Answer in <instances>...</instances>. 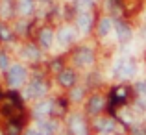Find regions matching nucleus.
<instances>
[{
  "instance_id": "2eb2a0df",
  "label": "nucleus",
  "mask_w": 146,
  "mask_h": 135,
  "mask_svg": "<svg viewBox=\"0 0 146 135\" xmlns=\"http://www.w3.org/2000/svg\"><path fill=\"white\" fill-rule=\"evenodd\" d=\"M32 9V0H22V11H30Z\"/></svg>"
},
{
  "instance_id": "dca6fc26",
  "label": "nucleus",
  "mask_w": 146,
  "mask_h": 135,
  "mask_svg": "<svg viewBox=\"0 0 146 135\" xmlns=\"http://www.w3.org/2000/svg\"><path fill=\"white\" fill-rule=\"evenodd\" d=\"M6 61H7V57L6 56H4V54H0V68H4V67H6Z\"/></svg>"
},
{
  "instance_id": "423d86ee",
  "label": "nucleus",
  "mask_w": 146,
  "mask_h": 135,
  "mask_svg": "<svg viewBox=\"0 0 146 135\" xmlns=\"http://www.w3.org/2000/svg\"><path fill=\"white\" fill-rule=\"evenodd\" d=\"M115 28L118 30V32H117V35L120 37V41H126V39H129V30L126 28L124 24H117Z\"/></svg>"
},
{
  "instance_id": "4468645a",
  "label": "nucleus",
  "mask_w": 146,
  "mask_h": 135,
  "mask_svg": "<svg viewBox=\"0 0 146 135\" xmlns=\"http://www.w3.org/2000/svg\"><path fill=\"white\" fill-rule=\"evenodd\" d=\"M19 128H21V126H19V122L13 120V124H9V128H7V133H9V135H17L19 133Z\"/></svg>"
},
{
  "instance_id": "0eeeda50",
  "label": "nucleus",
  "mask_w": 146,
  "mask_h": 135,
  "mask_svg": "<svg viewBox=\"0 0 146 135\" xmlns=\"http://www.w3.org/2000/svg\"><path fill=\"white\" fill-rule=\"evenodd\" d=\"M102 107V98H98V96H94L93 100L89 102V111H93V113H96V111Z\"/></svg>"
},
{
  "instance_id": "6ab92c4d",
  "label": "nucleus",
  "mask_w": 146,
  "mask_h": 135,
  "mask_svg": "<svg viewBox=\"0 0 146 135\" xmlns=\"http://www.w3.org/2000/svg\"><path fill=\"white\" fill-rule=\"evenodd\" d=\"M28 135H39V133H35V132H30Z\"/></svg>"
},
{
  "instance_id": "f03ea898",
  "label": "nucleus",
  "mask_w": 146,
  "mask_h": 135,
  "mask_svg": "<svg viewBox=\"0 0 146 135\" xmlns=\"http://www.w3.org/2000/svg\"><path fill=\"white\" fill-rule=\"evenodd\" d=\"M24 76H26L24 68L19 67V65H13L11 70H9V83H11V85H19V83L24 80Z\"/></svg>"
},
{
  "instance_id": "1a4fd4ad",
  "label": "nucleus",
  "mask_w": 146,
  "mask_h": 135,
  "mask_svg": "<svg viewBox=\"0 0 146 135\" xmlns=\"http://www.w3.org/2000/svg\"><path fill=\"white\" fill-rule=\"evenodd\" d=\"M109 30H111V22L107 21V19H104V21L100 22V33L106 35V33H109Z\"/></svg>"
},
{
  "instance_id": "ddd939ff",
  "label": "nucleus",
  "mask_w": 146,
  "mask_h": 135,
  "mask_svg": "<svg viewBox=\"0 0 146 135\" xmlns=\"http://www.w3.org/2000/svg\"><path fill=\"white\" fill-rule=\"evenodd\" d=\"M41 39H43V45H44V46H48V45H50V41H52V33H50L48 30H44L43 35H41Z\"/></svg>"
},
{
  "instance_id": "20e7f679",
  "label": "nucleus",
  "mask_w": 146,
  "mask_h": 135,
  "mask_svg": "<svg viewBox=\"0 0 146 135\" xmlns=\"http://www.w3.org/2000/svg\"><path fill=\"white\" fill-rule=\"evenodd\" d=\"M28 96H39V94H43L44 92V85L41 82H33L32 85H30V89H28Z\"/></svg>"
},
{
  "instance_id": "6e6552de",
  "label": "nucleus",
  "mask_w": 146,
  "mask_h": 135,
  "mask_svg": "<svg viewBox=\"0 0 146 135\" xmlns=\"http://www.w3.org/2000/svg\"><path fill=\"white\" fill-rule=\"evenodd\" d=\"M59 80H61L63 85H70V83L74 82V74H72V72H63V74L59 76Z\"/></svg>"
},
{
  "instance_id": "39448f33",
  "label": "nucleus",
  "mask_w": 146,
  "mask_h": 135,
  "mask_svg": "<svg viewBox=\"0 0 146 135\" xmlns=\"http://www.w3.org/2000/svg\"><path fill=\"white\" fill-rule=\"evenodd\" d=\"M39 128H41V132H43L44 135H52L54 132H56V124H54V122H46V120L41 122Z\"/></svg>"
},
{
  "instance_id": "f3484780",
  "label": "nucleus",
  "mask_w": 146,
  "mask_h": 135,
  "mask_svg": "<svg viewBox=\"0 0 146 135\" xmlns=\"http://www.w3.org/2000/svg\"><path fill=\"white\" fill-rule=\"evenodd\" d=\"M137 89H139L141 94H146V83H139V85H137Z\"/></svg>"
},
{
  "instance_id": "a211bd4d",
  "label": "nucleus",
  "mask_w": 146,
  "mask_h": 135,
  "mask_svg": "<svg viewBox=\"0 0 146 135\" xmlns=\"http://www.w3.org/2000/svg\"><path fill=\"white\" fill-rule=\"evenodd\" d=\"M133 133H135V135H146V132H143V130H133Z\"/></svg>"
},
{
  "instance_id": "9d476101",
  "label": "nucleus",
  "mask_w": 146,
  "mask_h": 135,
  "mask_svg": "<svg viewBox=\"0 0 146 135\" xmlns=\"http://www.w3.org/2000/svg\"><path fill=\"white\" fill-rule=\"evenodd\" d=\"M98 128L102 130V132H109V130H113V122H109V120H100L98 122Z\"/></svg>"
},
{
  "instance_id": "f8f14e48",
  "label": "nucleus",
  "mask_w": 146,
  "mask_h": 135,
  "mask_svg": "<svg viewBox=\"0 0 146 135\" xmlns=\"http://www.w3.org/2000/svg\"><path fill=\"white\" fill-rule=\"evenodd\" d=\"M59 37H61V41H63V43H70V41H72V37H74V35H72V33L68 32V30H63V32L59 33Z\"/></svg>"
},
{
  "instance_id": "7ed1b4c3",
  "label": "nucleus",
  "mask_w": 146,
  "mask_h": 135,
  "mask_svg": "<svg viewBox=\"0 0 146 135\" xmlns=\"http://www.w3.org/2000/svg\"><path fill=\"white\" fill-rule=\"evenodd\" d=\"M93 61V52L89 48H82L78 54H76V63L78 65H87Z\"/></svg>"
},
{
  "instance_id": "9b49d317",
  "label": "nucleus",
  "mask_w": 146,
  "mask_h": 135,
  "mask_svg": "<svg viewBox=\"0 0 146 135\" xmlns=\"http://www.w3.org/2000/svg\"><path fill=\"white\" fill-rule=\"evenodd\" d=\"M78 24H80V28H82V30H89V26H91V19L87 17V15H83V17L80 19Z\"/></svg>"
},
{
  "instance_id": "f257e3e1",
  "label": "nucleus",
  "mask_w": 146,
  "mask_h": 135,
  "mask_svg": "<svg viewBox=\"0 0 146 135\" xmlns=\"http://www.w3.org/2000/svg\"><path fill=\"white\" fill-rule=\"evenodd\" d=\"M115 72H117L120 78H128V76H131L133 72H135V65H133L131 59H122V61H118V63H117Z\"/></svg>"
}]
</instances>
